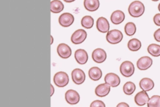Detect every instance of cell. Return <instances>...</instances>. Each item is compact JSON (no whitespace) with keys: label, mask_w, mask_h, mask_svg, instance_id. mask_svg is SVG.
I'll use <instances>...</instances> for the list:
<instances>
[{"label":"cell","mask_w":160,"mask_h":107,"mask_svg":"<svg viewBox=\"0 0 160 107\" xmlns=\"http://www.w3.org/2000/svg\"><path fill=\"white\" fill-rule=\"evenodd\" d=\"M154 39L158 42H160V29H157L154 33Z\"/></svg>","instance_id":"cell-30"},{"label":"cell","mask_w":160,"mask_h":107,"mask_svg":"<svg viewBox=\"0 0 160 107\" xmlns=\"http://www.w3.org/2000/svg\"><path fill=\"white\" fill-rule=\"evenodd\" d=\"M81 24L84 28L91 29L94 25V19L90 16H85L82 18Z\"/></svg>","instance_id":"cell-24"},{"label":"cell","mask_w":160,"mask_h":107,"mask_svg":"<svg viewBox=\"0 0 160 107\" xmlns=\"http://www.w3.org/2000/svg\"><path fill=\"white\" fill-rule=\"evenodd\" d=\"M152 1H159V0H152Z\"/></svg>","instance_id":"cell-36"},{"label":"cell","mask_w":160,"mask_h":107,"mask_svg":"<svg viewBox=\"0 0 160 107\" xmlns=\"http://www.w3.org/2000/svg\"><path fill=\"white\" fill-rule=\"evenodd\" d=\"M158 10L160 11V3H159V5H158Z\"/></svg>","instance_id":"cell-35"},{"label":"cell","mask_w":160,"mask_h":107,"mask_svg":"<svg viewBox=\"0 0 160 107\" xmlns=\"http://www.w3.org/2000/svg\"><path fill=\"white\" fill-rule=\"evenodd\" d=\"M88 75L91 80L94 81H98L101 78L102 73L101 70L99 67H92L89 70Z\"/></svg>","instance_id":"cell-19"},{"label":"cell","mask_w":160,"mask_h":107,"mask_svg":"<svg viewBox=\"0 0 160 107\" xmlns=\"http://www.w3.org/2000/svg\"><path fill=\"white\" fill-rule=\"evenodd\" d=\"M65 99L68 103L70 105H76L79 101L80 96L76 90H69L65 93Z\"/></svg>","instance_id":"cell-10"},{"label":"cell","mask_w":160,"mask_h":107,"mask_svg":"<svg viewBox=\"0 0 160 107\" xmlns=\"http://www.w3.org/2000/svg\"><path fill=\"white\" fill-rule=\"evenodd\" d=\"M149 96L146 91H141L138 92L134 96V101L136 104L138 106H144L146 103H148L149 101Z\"/></svg>","instance_id":"cell-15"},{"label":"cell","mask_w":160,"mask_h":107,"mask_svg":"<svg viewBox=\"0 0 160 107\" xmlns=\"http://www.w3.org/2000/svg\"><path fill=\"white\" fill-rule=\"evenodd\" d=\"M105 83L111 87L118 86L121 82L119 77L114 73H108L104 77Z\"/></svg>","instance_id":"cell-11"},{"label":"cell","mask_w":160,"mask_h":107,"mask_svg":"<svg viewBox=\"0 0 160 107\" xmlns=\"http://www.w3.org/2000/svg\"><path fill=\"white\" fill-rule=\"evenodd\" d=\"M148 52L153 57L160 56V45L151 44L148 47Z\"/></svg>","instance_id":"cell-23"},{"label":"cell","mask_w":160,"mask_h":107,"mask_svg":"<svg viewBox=\"0 0 160 107\" xmlns=\"http://www.w3.org/2000/svg\"><path fill=\"white\" fill-rule=\"evenodd\" d=\"M125 19L124 13L120 10L114 11L111 16V21L112 24L118 25L122 23Z\"/></svg>","instance_id":"cell-17"},{"label":"cell","mask_w":160,"mask_h":107,"mask_svg":"<svg viewBox=\"0 0 160 107\" xmlns=\"http://www.w3.org/2000/svg\"><path fill=\"white\" fill-rule=\"evenodd\" d=\"M64 9V4L59 0H53L51 2V11L52 13L58 14Z\"/></svg>","instance_id":"cell-21"},{"label":"cell","mask_w":160,"mask_h":107,"mask_svg":"<svg viewBox=\"0 0 160 107\" xmlns=\"http://www.w3.org/2000/svg\"><path fill=\"white\" fill-rule=\"evenodd\" d=\"M153 21L156 26H160V13L155 14L153 17Z\"/></svg>","instance_id":"cell-29"},{"label":"cell","mask_w":160,"mask_h":107,"mask_svg":"<svg viewBox=\"0 0 160 107\" xmlns=\"http://www.w3.org/2000/svg\"><path fill=\"white\" fill-rule=\"evenodd\" d=\"M51 95L52 96V95H53V93H54V87L52 86V85H51Z\"/></svg>","instance_id":"cell-32"},{"label":"cell","mask_w":160,"mask_h":107,"mask_svg":"<svg viewBox=\"0 0 160 107\" xmlns=\"http://www.w3.org/2000/svg\"><path fill=\"white\" fill-rule=\"evenodd\" d=\"M110 86L107 83H101L96 86L95 88V94L99 97H104L107 96L110 92Z\"/></svg>","instance_id":"cell-16"},{"label":"cell","mask_w":160,"mask_h":107,"mask_svg":"<svg viewBox=\"0 0 160 107\" xmlns=\"http://www.w3.org/2000/svg\"><path fill=\"white\" fill-rule=\"evenodd\" d=\"M106 38V40L109 44H117L122 40L123 38V35L119 30L113 29L107 32Z\"/></svg>","instance_id":"cell-2"},{"label":"cell","mask_w":160,"mask_h":107,"mask_svg":"<svg viewBox=\"0 0 160 107\" xmlns=\"http://www.w3.org/2000/svg\"><path fill=\"white\" fill-rule=\"evenodd\" d=\"M148 107H160V96L153 95L148 102Z\"/></svg>","instance_id":"cell-27"},{"label":"cell","mask_w":160,"mask_h":107,"mask_svg":"<svg viewBox=\"0 0 160 107\" xmlns=\"http://www.w3.org/2000/svg\"><path fill=\"white\" fill-rule=\"evenodd\" d=\"M96 28L100 32L106 33L109 30V24L107 19L100 17L96 21Z\"/></svg>","instance_id":"cell-13"},{"label":"cell","mask_w":160,"mask_h":107,"mask_svg":"<svg viewBox=\"0 0 160 107\" xmlns=\"http://www.w3.org/2000/svg\"><path fill=\"white\" fill-rule=\"evenodd\" d=\"M84 6L89 11H96L99 7V0H84Z\"/></svg>","instance_id":"cell-20"},{"label":"cell","mask_w":160,"mask_h":107,"mask_svg":"<svg viewBox=\"0 0 160 107\" xmlns=\"http://www.w3.org/2000/svg\"><path fill=\"white\" fill-rule=\"evenodd\" d=\"M107 57L106 52L104 50L101 48H97L94 49L92 53V60L98 63H101L104 62Z\"/></svg>","instance_id":"cell-8"},{"label":"cell","mask_w":160,"mask_h":107,"mask_svg":"<svg viewBox=\"0 0 160 107\" xmlns=\"http://www.w3.org/2000/svg\"><path fill=\"white\" fill-rule=\"evenodd\" d=\"M51 44H52V42H53V38L52 36H51Z\"/></svg>","instance_id":"cell-34"},{"label":"cell","mask_w":160,"mask_h":107,"mask_svg":"<svg viewBox=\"0 0 160 107\" xmlns=\"http://www.w3.org/2000/svg\"><path fill=\"white\" fill-rule=\"evenodd\" d=\"M116 107H129V105L125 102H121L118 104Z\"/></svg>","instance_id":"cell-31"},{"label":"cell","mask_w":160,"mask_h":107,"mask_svg":"<svg viewBox=\"0 0 160 107\" xmlns=\"http://www.w3.org/2000/svg\"><path fill=\"white\" fill-rule=\"evenodd\" d=\"M128 49L132 52H136L139 50L141 47V42L139 40L136 38L131 39L129 40L128 43Z\"/></svg>","instance_id":"cell-22"},{"label":"cell","mask_w":160,"mask_h":107,"mask_svg":"<svg viewBox=\"0 0 160 107\" xmlns=\"http://www.w3.org/2000/svg\"><path fill=\"white\" fill-rule=\"evenodd\" d=\"M136 90L135 84L132 81L126 82L123 86V91L126 95H132Z\"/></svg>","instance_id":"cell-26"},{"label":"cell","mask_w":160,"mask_h":107,"mask_svg":"<svg viewBox=\"0 0 160 107\" xmlns=\"http://www.w3.org/2000/svg\"><path fill=\"white\" fill-rule=\"evenodd\" d=\"M119 70L122 75L125 77H129L134 73V66L131 62L126 60L121 64Z\"/></svg>","instance_id":"cell-4"},{"label":"cell","mask_w":160,"mask_h":107,"mask_svg":"<svg viewBox=\"0 0 160 107\" xmlns=\"http://www.w3.org/2000/svg\"><path fill=\"white\" fill-rule=\"evenodd\" d=\"M71 77L72 81L76 85L82 84L86 78L84 71L80 68H74L71 72Z\"/></svg>","instance_id":"cell-6"},{"label":"cell","mask_w":160,"mask_h":107,"mask_svg":"<svg viewBox=\"0 0 160 107\" xmlns=\"http://www.w3.org/2000/svg\"><path fill=\"white\" fill-rule=\"evenodd\" d=\"M74 17L73 15L69 12H64L59 17V19H58L59 24L64 27H67L72 25V23L74 22Z\"/></svg>","instance_id":"cell-7"},{"label":"cell","mask_w":160,"mask_h":107,"mask_svg":"<svg viewBox=\"0 0 160 107\" xmlns=\"http://www.w3.org/2000/svg\"><path fill=\"white\" fill-rule=\"evenodd\" d=\"M136 31V27L135 24L132 22H129L126 24L124 26L125 34L128 36L133 35Z\"/></svg>","instance_id":"cell-25"},{"label":"cell","mask_w":160,"mask_h":107,"mask_svg":"<svg viewBox=\"0 0 160 107\" xmlns=\"http://www.w3.org/2000/svg\"><path fill=\"white\" fill-rule=\"evenodd\" d=\"M53 81L58 87H64L68 84L69 77L64 72H57L53 78Z\"/></svg>","instance_id":"cell-3"},{"label":"cell","mask_w":160,"mask_h":107,"mask_svg":"<svg viewBox=\"0 0 160 107\" xmlns=\"http://www.w3.org/2000/svg\"><path fill=\"white\" fill-rule=\"evenodd\" d=\"M139 86L143 91H148L154 88V83L151 78H143L139 81Z\"/></svg>","instance_id":"cell-18"},{"label":"cell","mask_w":160,"mask_h":107,"mask_svg":"<svg viewBox=\"0 0 160 107\" xmlns=\"http://www.w3.org/2000/svg\"><path fill=\"white\" fill-rule=\"evenodd\" d=\"M64 1H65L66 2H73V1H76V0H63Z\"/></svg>","instance_id":"cell-33"},{"label":"cell","mask_w":160,"mask_h":107,"mask_svg":"<svg viewBox=\"0 0 160 107\" xmlns=\"http://www.w3.org/2000/svg\"><path fill=\"white\" fill-rule=\"evenodd\" d=\"M145 11L144 4L139 1L132 2L128 7V12L131 16L133 17H139L141 16Z\"/></svg>","instance_id":"cell-1"},{"label":"cell","mask_w":160,"mask_h":107,"mask_svg":"<svg viewBox=\"0 0 160 107\" xmlns=\"http://www.w3.org/2000/svg\"><path fill=\"white\" fill-rule=\"evenodd\" d=\"M90 107H106V105L101 100H95L91 103Z\"/></svg>","instance_id":"cell-28"},{"label":"cell","mask_w":160,"mask_h":107,"mask_svg":"<svg viewBox=\"0 0 160 107\" xmlns=\"http://www.w3.org/2000/svg\"><path fill=\"white\" fill-rule=\"evenodd\" d=\"M74 58L79 64L84 65L88 62V55L85 50L79 49L76 50L74 53Z\"/></svg>","instance_id":"cell-14"},{"label":"cell","mask_w":160,"mask_h":107,"mask_svg":"<svg viewBox=\"0 0 160 107\" xmlns=\"http://www.w3.org/2000/svg\"><path fill=\"white\" fill-rule=\"evenodd\" d=\"M87 37V32L84 29L76 30L71 35V40L74 44L82 43Z\"/></svg>","instance_id":"cell-5"},{"label":"cell","mask_w":160,"mask_h":107,"mask_svg":"<svg viewBox=\"0 0 160 107\" xmlns=\"http://www.w3.org/2000/svg\"><path fill=\"white\" fill-rule=\"evenodd\" d=\"M152 64V60L148 56H143L138 59L136 65L137 67L141 70L148 69Z\"/></svg>","instance_id":"cell-12"},{"label":"cell","mask_w":160,"mask_h":107,"mask_svg":"<svg viewBox=\"0 0 160 107\" xmlns=\"http://www.w3.org/2000/svg\"><path fill=\"white\" fill-rule=\"evenodd\" d=\"M57 52L60 57L65 59L71 55L72 50L69 45L64 43H61L58 45Z\"/></svg>","instance_id":"cell-9"}]
</instances>
